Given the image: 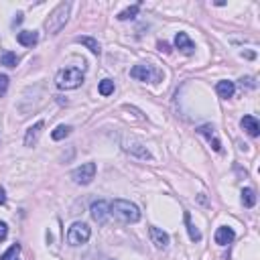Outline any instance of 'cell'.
Masks as SVG:
<instances>
[{
    "label": "cell",
    "mask_w": 260,
    "mask_h": 260,
    "mask_svg": "<svg viewBox=\"0 0 260 260\" xmlns=\"http://www.w3.org/2000/svg\"><path fill=\"white\" fill-rule=\"evenodd\" d=\"M159 49H161V51H165V53H171V47L167 45V43H163V41L159 43Z\"/></svg>",
    "instance_id": "cell-27"
},
{
    "label": "cell",
    "mask_w": 260,
    "mask_h": 260,
    "mask_svg": "<svg viewBox=\"0 0 260 260\" xmlns=\"http://www.w3.org/2000/svg\"><path fill=\"white\" fill-rule=\"evenodd\" d=\"M90 236H92V230L88 224H83V222H75L71 224V228L67 230V242L71 246H81L90 240Z\"/></svg>",
    "instance_id": "cell-4"
},
{
    "label": "cell",
    "mask_w": 260,
    "mask_h": 260,
    "mask_svg": "<svg viewBox=\"0 0 260 260\" xmlns=\"http://www.w3.org/2000/svg\"><path fill=\"white\" fill-rule=\"evenodd\" d=\"M0 65H6V67H16L18 65V55L12 51H4L0 55Z\"/></svg>",
    "instance_id": "cell-21"
},
{
    "label": "cell",
    "mask_w": 260,
    "mask_h": 260,
    "mask_svg": "<svg viewBox=\"0 0 260 260\" xmlns=\"http://www.w3.org/2000/svg\"><path fill=\"white\" fill-rule=\"evenodd\" d=\"M6 90H8V75L0 73V98L6 96Z\"/></svg>",
    "instance_id": "cell-25"
},
{
    "label": "cell",
    "mask_w": 260,
    "mask_h": 260,
    "mask_svg": "<svg viewBox=\"0 0 260 260\" xmlns=\"http://www.w3.org/2000/svg\"><path fill=\"white\" fill-rule=\"evenodd\" d=\"M43 128H45V122L39 120V122H35V124L27 130V134H25V146H33V144L39 140V134H41Z\"/></svg>",
    "instance_id": "cell-12"
},
{
    "label": "cell",
    "mask_w": 260,
    "mask_h": 260,
    "mask_svg": "<svg viewBox=\"0 0 260 260\" xmlns=\"http://www.w3.org/2000/svg\"><path fill=\"white\" fill-rule=\"evenodd\" d=\"M175 47L181 53H185V55H193L195 53V45H193V41L189 39L187 33H177L175 35Z\"/></svg>",
    "instance_id": "cell-11"
},
{
    "label": "cell",
    "mask_w": 260,
    "mask_h": 260,
    "mask_svg": "<svg viewBox=\"0 0 260 260\" xmlns=\"http://www.w3.org/2000/svg\"><path fill=\"white\" fill-rule=\"evenodd\" d=\"M148 236H150V242H153L157 248H167V246H169V242H171L169 234H167V232H163V230H161V228H157V226H150V228H148Z\"/></svg>",
    "instance_id": "cell-10"
},
{
    "label": "cell",
    "mask_w": 260,
    "mask_h": 260,
    "mask_svg": "<svg viewBox=\"0 0 260 260\" xmlns=\"http://www.w3.org/2000/svg\"><path fill=\"white\" fill-rule=\"evenodd\" d=\"M8 238V226L6 222H0V242H4Z\"/></svg>",
    "instance_id": "cell-26"
},
{
    "label": "cell",
    "mask_w": 260,
    "mask_h": 260,
    "mask_svg": "<svg viewBox=\"0 0 260 260\" xmlns=\"http://www.w3.org/2000/svg\"><path fill=\"white\" fill-rule=\"evenodd\" d=\"M75 43H81V45H83V47H88L94 55H100V53H102L100 43H98L94 37H75Z\"/></svg>",
    "instance_id": "cell-17"
},
{
    "label": "cell",
    "mask_w": 260,
    "mask_h": 260,
    "mask_svg": "<svg viewBox=\"0 0 260 260\" xmlns=\"http://www.w3.org/2000/svg\"><path fill=\"white\" fill-rule=\"evenodd\" d=\"M18 252H20V244H12V246H10L2 256H0V260H16Z\"/></svg>",
    "instance_id": "cell-24"
},
{
    "label": "cell",
    "mask_w": 260,
    "mask_h": 260,
    "mask_svg": "<svg viewBox=\"0 0 260 260\" xmlns=\"http://www.w3.org/2000/svg\"><path fill=\"white\" fill-rule=\"evenodd\" d=\"M90 213H92V218H94L100 226H104V224L108 222V218L112 215V213H110V203L104 201V199H98V201H94V203H92Z\"/></svg>",
    "instance_id": "cell-7"
},
{
    "label": "cell",
    "mask_w": 260,
    "mask_h": 260,
    "mask_svg": "<svg viewBox=\"0 0 260 260\" xmlns=\"http://www.w3.org/2000/svg\"><path fill=\"white\" fill-rule=\"evenodd\" d=\"M130 77H134V79H138V81H155V79H159L161 77V73L159 71H155L150 65H134L132 69H130Z\"/></svg>",
    "instance_id": "cell-8"
},
{
    "label": "cell",
    "mask_w": 260,
    "mask_h": 260,
    "mask_svg": "<svg viewBox=\"0 0 260 260\" xmlns=\"http://www.w3.org/2000/svg\"><path fill=\"white\" fill-rule=\"evenodd\" d=\"M6 201V193H4V189L2 187H0V205H2Z\"/></svg>",
    "instance_id": "cell-28"
},
{
    "label": "cell",
    "mask_w": 260,
    "mask_h": 260,
    "mask_svg": "<svg viewBox=\"0 0 260 260\" xmlns=\"http://www.w3.org/2000/svg\"><path fill=\"white\" fill-rule=\"evenodd\" d=\"M69 10H71V2H61L53 8V12L49 14V18L45 20V29L51 35H57L65 25H67L69 18Z\"/></svg>",
    "instance_id": "cell-2"
},
{
    "label": "cell",
    "mask_w": 260,
    "mask_h": 260,
    "mask_svg": "<svg viewBox=\"0 0 260 260\" xmlns=\"http://www.w3.org/2000/svg\"><path fill=\"white\" fill-rule=\"evenodd\" d=\"M16 41L20 43V45H25V47H33L39 43V33L37 31H20L16 35Z\"/></svg>",
    "instance_id": "cell-15"
},
{
    "label": "cell",
    "mask_w": 260,
    "mask_h": 260,
    "mask_svg": "<svg viewBox=\"0 0 260 260\" xmlns=\"http://www.w3.org/2000/svg\"><path fill=\"white\" fill-rule=\"evenodd\" d=\"M20 23H23V14H16V18H14V25H20Z\"/></svg>",
    "instance_id": "cell-29"
},
{
    "label": "cell",
    "mask_w": 260,
    "mask_h": 260,
    "mask_svg": "<svg viewBox=\"0 0 260 260\" xmlns=\"http://www.w3.org/2000/svg\"><path fill=\"white\" fill-rule=\"evenodd\" d=\"M197 132L209 140V144H211V148L215 150V153H220V150H222V142H220L218 134H215V128H213L211 124H203V126H199V128H197Z\"/></svg>",
    "instance_id": "cell-9"
},
{
    "label": "cell",
    "mask_w": 260,
    "mask_h": 260,
    "mask_svg": "<svg viewBox=\"0 0 260 260\" xmlns=\"http://www.w3.org/2000/svg\"><path fill=\"white\" fill-rule=\"evenodd\" d=\"M98 90H100L102 96H110V94H114V81H112V79H102L100 85H98Z\"/></svg>",
    "instance_id": "cell-23"
},
{
    "label": "cell",
    "mask_w": 260,
    "mask_h": 260,
    "mask_svg": "<svg viewBox=\"0 0 260 260\" xmlns=\"http://www.w3.org/2000/svg\"><path fill=\"white\" fill-rule=\"evenodd\" d=\"M185 226H187V232H189V238H191V240H193V242H199V240H201V232L191 224V215H189V211H185Z\"/></svg>",
    "instance_id": "cell-18"
},
{
    "label": "cell",
    "mask_w": 260,
    "mask_h": 260,
    "mask_svg": "<svg viewBox=\"0 0 260 260\" xmlns=\"http://www.w3.org/2000/svg\"><path fill=\"white\" fill-rule=\"evenodd\" d=\"M240 126L246 130V132H248L252 138H256V136L260 134V124H258V120H256L254 116H244V118L240 120Z\"/></svg>",
    "instance_id": "cell-14"
},
{
    "label": "cell",
    "mask_w": 260,
    "mask_h": 260,
    "mask_svg": "<svg viewBox=\"0 0 260 260\" xmlns=\"http://www.w3.org/2000/svg\"><path fill=\"white\" fill-rule=\"evenodd\" d=\"M215 92H218V96L220 98H224V100H228V98H232L234 96V92H236V85H234V81H218V85H215Z\"/></svg>",
    "instance_id": "cell-16"
},
{
    "label": "cell",
    "mask_w": 260,
    "mask_h": 260,
    "mask_svg": "<svg viewBox=\"0 0 260 260\" xmlns=\"http://www.w3.org/2000/svg\"><path fill=\"white\" fill-rule=\"evenodd\" d=\"M83 81V69L79 67H63L55 75V83L61 90H75Z\"/></svg>",
    "instance_id": "cell-3"
},
{
    "label": "cell",
    "mask_w": 260,
    "mask_h": 260,
    "mask_svg": "<svg viewBox=\"0 0 260 260\" xmlns=\"http://www.w3.org/2000/svg\"><path fill=\"white\" fill-rule=\"evenodd\" d=\"M71 126H67V124H59L55 130H53V132H51V138L53 140H63L65 136H69L71 134Z\"/></svg>",
    "instance_id": "cell-19"
},
{
    "label": "cell",
    "mask_w": 260,
    "mask_h": 260,
    "mask_svg": "<svg viewBox=\"0 0 260 260\" xmlns=\"http://www.w3.org/2000/svg\"><path fill=\"white\" fill-rule=\"evenodd\" d=\"M242 203H244V207H254L256 205V191L254 189H250V187L242 189Z\"/></svg>",
    "instance_id": "cell-22"
},
{
    "label": "cell",
    "mask_w": 260,
    "mask_h": 260,
    "mask_svg": "<svg viewBox=\"0 0 260 260\" xmlns=\"http://www.w3.org/2000/svg\"><path fill=\"white\" fill-rule=\"evenodd\" d=\"M138 10H140V2H136V4H132V6H128L126 10H122V12H118V20H132L136 14H138Z\"/></svg>",
    "instance_id": "cell-20"
},
{
    "label": "cell",
    "mask_w": 260,
    "mask_h": 260,
    "mask_svg": "<svg viewBox=\"0 0 260 260\" xmlns=\"http://www.w3.org/2000/svg\"><path fill=\"white\" fill-rule=\"evenodd\" d=\"M96 177V163H83L81 167H77L73 173H71V179L77 183V185H90Z\"/></svg>",
    "instance_id": "cell-5"
},
{
    "label": "cell",
    "mask_w": 260,
    "mask_h": 260,
    "mask_svg": "<svg viewBox=\"0 0 260 260\" xmlns=\"http://www.w3.org/2000/svg\"><path fill=\"white\" fill-rule=\"evenodd\" d=\"M234 230L228 228V226H222L218 228V232H215V244H220V246H228L232 240H234Z\"/></svg>",
    "instance_id": "cell-13"
},
{
    "label": "cell",
    "mask_w": 260,
    "mask_h": 260,
    "mask_svg": "<svg viewBox=\"0 0 260 260\" xmlns=\"http://www.w3.org/2000/svg\"><path fill=\"white\" fill-rule=\"evenodd\" d=\"M110 213L116 215V218L124 224H136L140 220V209L138 205L130 203L126 199H114L110 203Z\"/></svg>",
    "instance_id": "cell-1"
},
{
    "label": "cell",
    "mask_w": 260,
    "mask_h": 260,
    "mask_svg": "<svg viewBox=\"0 0 260 260\" xmlns=\"http://www.w3.org/2000/svg\"><path fill=\"white\" fill-rule=\"evenodd\" d=\"M122 148L126 150V153L132 155V157H136V159H142V161H150V159H153V157H150V153H148V148L142 142L134 140V138H124L122 140Z\"/></svg>",
    "instance_id": "cell-6"
}]
</instances>
